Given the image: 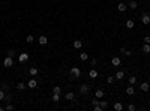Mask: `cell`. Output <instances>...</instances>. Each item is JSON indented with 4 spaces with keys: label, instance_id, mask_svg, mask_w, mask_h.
I'll list each match as a JSON object with an SVG mask.
<instances>
[{
    "label": "cell",
    "instance_id": "cell-15",
    "mask_svg": "<svg viewBox=\"0 0 150 111\" xmlns=\"http://www.w3.org/2000/svg\"><path fill=\"white\" fill-rule=\"evenodd\" d=\"M72 45H74L75 50H80V48L83 47V42H81V41H74V44H72Z\"/></svg>",
    "mask_w": 150,
    "mask_h": 111
},
{
    "label": "cell",
    "instance_id": "cell-7",
    "mask_svg": "<svg viewBox=\"0 0 150 111\" xmlns=\"http://www.w3.org/2000/svg\"><path fill=\"white\" fill-rule=\"evenodd\" d=\"M89 89H90V87H89L87 84H83V86L80 87V93H81V95H86V93L89 92Z\"/></svg>",
    "mask_w": 150,
    "mask_h": 111
},
{
    "label": "cell",
    "instance_id": "cell-32",
    "mask_svg": "<svg viewBox=\"0 0 150 111\" xmlns=\"http://www.w3.org/2000/svg\"><path fill=\"white\" fill-rule=\"evenodd\" d=\"M15 56V50H9L8 51V57H14Z\"/></svg>",
    "mask_w": 150,
    "mask_h": 111
},
{
    "label": "cell",
    "instance_id": "cell-2",
    "mask_svg": "<svg viewBox=\"0 0 150 111\" xmlns=\"http://www.w3.org/2000/svg\"><path fill=\"white\" fill-rule=\"evenodd\" d=\"M12 65H14V60H12V57H6V59L3 60V66H5V68H11Z\"/></svg>",
    "mask_w": 150,
    "mask_h": 111
},
{
    "label": "cell",
    "instance_id": "cell-5",
    "mask_svg": "<svg viewBox=\"0 0 150 111\" xmlns=\"http://www.w3.org/2000/svg\"><path fill=\"white\" fill-rule=\"evenodd\" d=\"M65 99L66 101H74L75 99V95L72 92H66V95H65Z\"/></svg>",
    "mask_w": 150,
    "mask_h": 111
},
{
    "label": "cell",
    "instance_id": "cell-29",
    "mask_svg": "<svg viewBox=\"0 0 150 111\" xmlns=\"http://www.w3.org/2000/svg\"><path fill=\"white\" fill-rule=\"evenodd\" d=\"M53 92H54V93H59V95H60V93H62V89H60L59 86H56V87H53Z\"/></svg>",
    "mask_w": 150,
    "mask_h": 111
},
{
    "label": "cell",
    "instance_id": "cell-22",
    "mask_svg": "<svg viewBox=\"0 0 150 111\" xmlns=\"http://www.w3.org/2000/svg\"><path fill=\"white\" fill-rule=\"evenodd\" d=\"M134 26H135V23H134L132 20H128V21H126V27L128 29H134Z\"/></svg>",
    "mask_w": 150,
    "mask_h": 111
},
{
    "label": "cell",
    "instance_id": "cell-9",
    "mask_svg": "<svg viewBox=\"0 0 150 111\" xmlns=\"http://www.w3.org/2000/svg\"><path fill=\"white\" fill-rule=\"evenodd\" d=\"M95 96L98 98V99H102V98H104V90H102V89H98V90L95 92Z\"/></svg>",
    "mask_w": 150,
    "mask_h": 111
},
{
    "label": "cell",
    "instance_id": "cell-14",
    "mask_svg": "<svg viewBox=\"0 0 150 111\" xmlns=\"http://www.w3.org/2000/svg\"><path fill=\"white\" fill-rule=\"evenodd\" d=\"M89 77H90L92 80H95V78L98 77V71H96V69H92V71L89 72Z\"/></svg>",
    "mask_w": 150,
    "mask_h": 111
},
{
    "label": "cell",
    "instance_id": "cell-36",
    "mask_svg": "<svg viewBox=\"0 0 150 111\" xmlns=\"http://www.w3.org/2000/svg\"><path fill=\"white\" fill-rule=\"evenodd\" d=\"M92 104H93V105H98V104H99V99H98V98H96V99H93Z\"/></svg>",
    "mask_w": 150,
    "mask_h": 111
},
{
    "label": "cell",
    "instance_id": "cell-11",
    "mask_svg": "<svg viewBox=\"0 0 150 111\" xmlns=\"http://www.w3.org/2000/svg\"><path fill=\"white\" fill-rule=\"evenodd\" d=\"M120 63H122V62H120L119 57H113V60H111V65H113V66H120Z\"/></svg>",
    "mask_w": 150,
    "mask_h": 111
},
{
    "label": "cell",
    "instance_id": "cell-20",
    "mask_svg": "<svg viewBox=\"0 0 150 111\" xmlns=\"http://www.w3.org/2000/svg\"><path fill=\"white\" fill-rule=\"evenodd\" d=\"M29 74H30L32 77H36V75H38V69H36V68H30L29 69Z\"/></svg>",
    "mask_w": 150,
    "mask_h": 111
},
{
    "label": "cell",
    "instance_id": "cell-6",
    "mask_svg": "<svg viewBox=\"0 0 150 111\" xmlns=\"http://www.w3.org/2000/svg\"><path fill=\"white\" fill-rule=\"evenodd\" d=\"M117 9H119L120 12H125V11L128 9V5H126V3H123V2H122V3H119V5H117Z\"/></svg>",
    "mask_w": 150,
    "mask_h": 111
},
{
    "label": "cell",
    "instance_id": "cell-35",
    "mask_svg": "<svg viewBox=\"0 0 150 111\" xmlns=\"http://www.w3.org/2000/svg\"><path fill=\"white\" fill-rule=\"evenodd\" d=\"M144 44H150V36H146L144 38Z\"/></svg>",
    "mask_w": 150,
    "mask_h": 111
},
{
    "label": "cell",
    "instance_id": "cell-24",
    "mask_svg": "<svg viewBox=\"0 0 150 111\" xmlns=\"http://www.w3.org/2000/svg\"><path fill=\"white\" fill-rule=\"evenodd\" d=\"M99 105L102 107V110H105V108L108 107V102H107V101H101V99H99Z\"/></svg>",
    "mask_w": 150,
    "mask_h": 111
},
{
    "label": "cell",
    "instance_id": "cell-12",
    "mask_svg": "<svg viewBox=\"0 0 150 111\" xmlns=\"http://www.w3.org/2000/svg\"><path fill=\"white\" fill-rule=\"evenodd\" d=\"M27 89V84L26 83H18L17 84V90H20V92H23V90Z\"/></svg>",
    "mask_w": 150,
    "mask_h": 111
},
{
    "label": "cell",
    "instance_id": "cell-4",
    "mask_svg": "<svg viewBox=\"0 0 150 111\" xmlns=\"http://www.w3.org/2000/svg\"><path fill=\"white\" fill-rule=\"evenodd\" d=\"M18 59H20V62H21V63H24V62L29 60V54H27V53H21Z\"/></svg>",
    "mask_w": 150,
    "mask_h": 111
},
{
    "label": "cell",
    "instance_id": "cell-28",
    "mask_svg": "<svg viewBox=\"0 0 150 111\" xmlns=\"http://www.w3.org/2000/svg\"><path fill=\"white\" fill-rule=\"evenodd\" d=\"M137 83V77H129V84H135Z\"/></svg>",
    "mask_w": 150,
    "mask_h": 111
},
{
    "label": "cell",
    "instance_id": "cell-37",
    "mask_svg": "<svg viewBox=\"0 0 150 111\" xmlns=\"http://www.w3.org/2000/svg\"><path fill=\"white\" fill-rule=\"evenodd\" d=\"M125 2H129V0H125Z\"/></svg>",
    "mask_w": 150,
    "mask_h": 111
},
{
    "label": "cell",
    "instance_id": "cell-34",
    "mask_svg": "<svg viewBox=\"0 0 150 111\" xmlns=\"http://www.w3.org/2000/svg\"><path fill=\"white\" fill-rule=\"evenodd\" d=\"M128 110H129V111H135V105H134V104H129V105H128Z\"/></svg>",
    "mask_w": 150,
    "mask_h": 111
},
{
    "label": "cell",
    "instance_id": "cell-31",
    "mask_svg": "<svg viewBox=\"0 0 150 111\" xmlns=\"http://www.w3.org/2000/svg\"><path fill=\"white\" fill-rule=\"evenodd\" d=\"M5 96H6V95H5V90H0V101H3V99H5Z\"/></svg>",
    "mask_w": 150,
    "mask_h": 111
},
{
    "label": "cell",
    "instance_id": "cell-33",
    "mask_svg": "<svg viewBox=\"0 0 150 111\" xmlns=\"http://www.w3.org/2000/svg\"><path fill=\"white\" fill-rule=\"evenodd\" d=\"M33 41H35V38H33L32 35H29V36H27V42H29V44H32Z\"/></svg>",
    "mask_w": 150,
    "mask_h": 111
},
{
    "label": "cell",
    "instance_id": "cell-30",
    "mask_svg": "<svg viewBox=\"0 0 150 111\" xmlns=\"http://www.w3.org/2000/svg\"><path fill=\"white\" fill-rule=\"evenodd\" d=\"M5 110H6V111H12V110H15V107L11 105V104H8V105L5 107Z\"/></svg>",
    "mask_w": 150,
    "mask_h": 111
},
{
    "label": "cell",
    "instance_id": "cell-8",
    "mask_svg": "<svg viewBox=\"0 0 150 111\" xmlns=\"http://www.w3.org/2000/svg\"><path fill=\"white\" fill-rule=\"evenodd\" d=\"M128 8H131V9H137V8H138V3H137L135 0H129Z\"/></svg>",
    "mask_w": 150,
    "mask_h": 111
},
{
    "label": "cell",
    "instance_id": "cell-23",
    "mask_svg": "<svg viewBox=\"0 0 150 111\" xmlns=\"http://www.w3.org/2000/svg\"><path fill=\"white\" fill-rule=\"evenodd\" d=\"M143 53H147V54L150 53V45L149 44H144L143 45Z\"/></svg>",
    "mask_w": 150,
    "mask_h": 111
},
{
    "label": "cell",
    "instance_id": "cell-10",
    "mask_svg": "<svg viewBox=\"0 0 150 111\" xmlns=\"http://www.w3.org/2000/svg\"><path fill=\"white\" fill-rule=\"evenodd\" d=\"M36 86H38V81H36V80H30L29 83H27V87H29V89H35Z\"/></svg>",
    "mask_w": 150,
    "mask_h": 111
},
{
    "label": "cell",
    "instance_id": "cell-3",
    "mask_svg": "<svg viewBox=\"0 0 150 111\" xmlns=\"http://www.w3.org/2000/svg\"><path fill=\"white\" fill-rule=\"evenodd\" d=\"M141 21H143V24H149L150 23V14H143L141 15Z\"/></svg>",
    "mask_w": 150,
    "mask_h": 111
},
{
    "label": "cell",
    "instance_id": "cell-16",
    "mask_svg": "<svg viewBox=\"0 0 150 111\" xmlns=\"http://www.w3.org/2000/svg\"><path fill=\"white\" fill-rule=\"evenodd\" d=\"M126 93H128V95H134V93H135V87L131 84L129 87H126Z\"/></svg>",
    "mask_w": 150,
    "mask_h": 111
},
{
    "label": "cell",
    "instance_id": "cell-17",
    "mask_svg": "<svg viewBox=\"0 0 150 111\" xmlns=\"http://www.w3.org/2000/svg\"><path fill=\"white\" fill-rule=\"evenodd\" d=\"M47 42H48L47 36H39V44L41 45H47Z\"/></svg>",
    "mask_w": 150,
    "mask_h": 111
},
{
    "label": "cell",
    "instance_id": "cell-1",
    "mask_svg": "<svg viewBox=\"0 0 150 111\" xmlns=\"http://www.w3.org/2000/svg\"><path fill=\"white\" fill-rule=\"evenodd\" d=\"M71 75H72V78H80L81 77V69L80 68H72L71 69Z\"/></svg>",
    "mask_w": 150,
    "mask_h": 111
},
{
    "label": "cell",
    "instance_id": "cell-18",
    "mask_svg": "<svg viewBox=\"0 0 150 111\" xmlns=\"http://www.w3.org/2000/svg\"><path fill=\"white\" fill-rule=\"evenodd\" d=\"M114 110H116V111H122V110H123V104L116 102V104H114Z\"/></svg>",
    "mask_w": 150,
    "mask_h": 111
},
{
    "label": "cell",
    "instance_id": "cell-26",
    "mask_svg": "<svg viewBox=\"0 0 150 111\" xmlns=\"http://www.w3.org/2000/svg\"><path fill=\"white\" fill-rule=\"evenodd\" d=\"M87 57H89V56H87V53H81V54H80V59L83 60V62H86V60H87Z\"/></svg>",
    "mask_w": 150,
    "mask_h": 111
},
{
    "label": "cell",
    "instance_id": "cell-27",
    "mask_svg": "<svg viewBox=\"0 0 150 111\" xmlns=\"http://www.w3.org/2000/svg\"><path fill=\"white\" fill-rule=\"evenodd\" d=\"M53 101H54V102H59V101H60V95H59V93H54V95H53Z\"/></svg>",
    "mask_w": 150,
    "mask_h": 111
},
{
    "label": "cell",
    "instance_id": "cell-25",
    "mask_svg": "<svg viewBox=\"0 0 150 111\" xmlns=\"http://www.w3.org/2000/svg\"><path fill=\"white\" fill-rule=\"evenodd\" d=\"M114 81H116V77H111V75L107 77V83H108V84H113Z\"/></svg>",
    "mask_w": 150,
    "mask_h": 111
},
{
    "label": "cell",
    "instance_id": "cell-21",
    "mask_svg": "<svg viewBox=\"0 0 150 111\" xmlns=\"http://www.w3.org/2000/svg\"><path fill=\"white\" fill-rule=\"evenodd\" d=\"M120 51H122V53H123V54H125V56H128V57H129V56H132V51H131V50H126V48H122V50H120Z\"/></svg>",
    "mask_w": 150,
    "mask_h": 111
},
{
    "label": "cell",
    "instance_id": "cell-13",
    "mask_svg": "<svg viewBox=\"0 0 150 111\" xmlns=\"http://www.w3.org/2000/svg\"><path fill=\"white\" fill-rule=\"evenodd\" d=\"M140 89L143 90V92H149V90H150V86H149V83H143V84L140 86Z\"/></svg>",
    "mask_w": 150,
    "mask_h": 111
},
{
    "label": "cell",
    "instance_id": "cell-19",
    "mask_svg": "<svg viewBox=\"0 0 150 111\" xmlns=\"http://www.w3.org/2000/svg\"><path fill=\"white\" fill-rule=\"evenodd\" d=\"M116 80H123V77H125V74H123V71H119V72H117L116 74Z\"/></svg>",
    "mask_w": 150,
    "mask_h": 111
}]
</instances>
